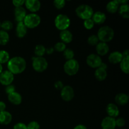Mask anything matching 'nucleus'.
Masks as SVG:
<instances>
[{
  "mask_svg": "<svg viewBox=\"0 0 129 129\" xmlns=\"http://www.w3.org/2000/svg\"><path fill=\"white\" fill-rule=\"evenodd\" d=\"M119 15L123 18L127 19L129 18V6L128 4L120 5L118 8Z\"/></svg>",
  "mask_w": 129,
  "mask_h": 129,
  "instance_id": "25",
  "label": "nucleus"
},
{
  "mask_svg": "<svg viewBox=\"0 0 129 129\" xmlns=\"http://www.w3.org/2000/svg\"><path fill=\"white\" fill-rule=\"evenodd\" d=\"M66 49V45L64 43L60 42H57L54 45V50L57 52H64V50Z\"/></svg>",
  "mask_w": 129,
  "mask_h": 129,
  "instance_id": "33",
  "label": "nucleus"
},
{
  "mask_svg": "<svg viewBox=\"0 0 129 129\" xmlns=\"http://www.w3.org/2000/svg\"><path fill=\"white\" fill-rule=\"evenodd\" d=\"M128 96L125 93H118L115 96V100L117 105L121 106H124L127 105L128 102Z\"/></svg>",
  "mask_w": 129,
  "mask_h": 129,
  "instance_id": "22",
  "label": "nucleus"
},
{
  "mask_svg": "<svg viewBox=\"0 0 129 129\" xmlns=\"http://www.w3.org/2000/svg\"><path fill=\"white\" fill-rule=\"evenodd\" d=\"M86 64L89 67L94 69L100 68L102 64V60L100 56L95 54H91L87 57Z\"/></svg>",
  "mask_w": 129,
  "mask_h": 129,
  "instance_id": "8",
  "label": "nucleus"
},
{
  "mask_svg": "<svg viewBox=\"0 0 129 129\" xmlns=\"http://www.w3.org/2000/svg\"><path fill=\"white\" fill-rule=\"evenodd\" d=\"M46 48L43 45L39 44L37 45L34 49V54L36 57H43V55L45 54Z\"/></svg>",
  "mask_w": 129,
  "mask_h": 129,
  "instance_id": "28",
  "label": "nucleus"
},
{
  "mask_svg": "<svg viewBox=\"0 0 129 129\" xmlns=\"http://www.w3.org/2000/svg\"><path fill=\"white\" fill-rule=\"evenodd\" d=\"M109 46L107 43L99 42L96 45V50L97 55L99 56H104L107 55L109 52Z\"/></svg>",
  "mask_w": 129,
  "mask_h": 129,
  "instance_id": "16",
  "label": "nucleus"
},
{
  "mask_svg": "<svg viewBox=\"0 0 129 129\" xmlns=\"http://www.w3.org/2000/svg\"><path fill=\"white\" fill-rule=\"evenodd\" d=\"M60 96L65 102H71L74 96V89L71 86H64L60 90Z\"/></svg>",
  "mask_w": 129,
  "mask_h": 129,
  "instance_id": "9",
  "label": "nucleus"
},
{
  "mask_svg": "<svg viewBox=\"0 0 129 129\" xmlns=\"http://www.w3.org/2000/svg\"><path fill=\"white\" fill-rule=\"evenodd\" d=\"M106 111H107V113L108 114V117L115 118L116 117H117L119 115V108L114 103H109L107 106Z\"/></svg>",
  "mask_w": 129,
  "mask_h": 129,
  "instance_id": "15",
  "label": "nucleus"
},
{
  "mask_svg": "<svg viewBox=\"0 0 129 129\" xmlns=\"http://www.w3.org/2000/svg\"><path fill=\"white\" fill-rule=\"evenodd\" d=\"M94 76H95V78L98 81H103L107 77V69H103L101 67L97 68V69H96L95 71H94Z\"/></svg>",
  "mask_w": 129,
  "mask_h": 129,
  "instance_id": "23",
  "label": "nucleus"
},
{
  "mask_svg": "<svg viewBox=\"0 0 129 129\" xmlns=\"http://www.w3.org/2000/svg\"><path fill=\"white\" fill-rule=\"evenodd\" d=\"M6 108V106L5 102H2V101H0V112L5 111Z\"/></svg>",
  "mask_w": 129,
  "mask_h": 129,
  "instance_id": "42",
  "label": "nucleus"
},
{
  "mask_svg": "<svg viewBox=\"0 0 129 129\" xmlns=\"http://www.w3.org/2000/svg\"><path fill=\"white\" fill-rule=\"evenodd\" d=\"M63 55L67 60H71L74 59V52L72 49H66V50L63 52Z\"/></svg>",
  "mask_w": 129,
  "mask_h": 129,
  "instance_id": "31",
  "label": "nucleus"
},
{
  "mask_svg": "<svg viewBox=\"0 0 129 129\" xmlns=\"http://www.w3.org/2000/svg\"><path fill=\"white\" fill-rule=\"evenodd\" d=\"M32 67L37 73H42L48 68V62L44 57H32Z\"/></svg>",
  "mask_w": 129,
  "mask_h": 129,
  "instance_id": "7",
  "label": "nucleus"
},
{
  "mask_svg": "<svg viewBox=\"0 0 129 129\" xmlns=\"http://www.w3.org/2000/svg\"><path fill=\"white\" fill-rule=\"evenodd\" d=\"M115 123L116 127L122 128V127H124V125H125V120L123 118H118L115 120Z\"/></svg>",
  "mask_w": 129,
  "mask_h": 129,
  "instance_id": "37",
  "label": "nucleus"
},
{
  "mask_svg": "<svg viewBox=\"0 0 129 129\" xmlns=\"http://www.w3.org/2000/svg\"><path fill=\"white\" fill-rule=\"evenodd\" d=\"M115 118L110 117H106L102 120L101 127L102 129H115L116 127Z\"/></svg>",
  "mask_w": 129,
  "mask_h": 129,
  "instance_id": "12",
  "label": "nucleus"
},
{
  "mask_svg": "<svg viewBox=\"0 0 129 129\" xmlns=\"http://www.w3.org/2000/svg\"><path fill=\"white\" fill-rule=\"evenodd\" d=\"M13 27V23L10 20H5L1 24V28L7 32L8 31H10L11 30H12Z\"/></svg>",
  "mask_w": 129,
  "mask_h": 129,
  "instance_id": "30",
  "label": "nucleus"
},
{
  "mask_svg": "<svg viewBox=\"0 0 129 129\" xmlns=\"http://www.w3.org/2000/svg\"><path fill=\"white\" fill-rule=\"evenodd\" d=\"M120 67L123 73L128 74L129 73V57H123L120 62Z\"/></svg>",
  "mask_w": 129,
  "mask_h": 129,
  "instance_id": "26",
  "label": "nucleus"
},
{
  "mask_svg": "<svg viewBox=\"0 0 129 129\" xmlns=\"http://www.w3.org/2000/svg\"><path fill=\"white\" fill-rule=\"evenodd\" d=\"M54 86L57 89H59V90H61L62 89V88L64 87V85H63L62 82L60 81H57L54 84Z\"/></svg>",
  "mask_w": 129,
  "mask_h": 129,
  "instance_id": "41",
  "label": "nucleus"
},
{
  "mask_svg": "<svg viewBox=\"0 0 129 129\" xmlns=\"http://www.w3.org/2000/svg\"><path fill=\"white\" fill-rule=\"evenodd\" d=\"M14 15H15V21L18 23L23 22L25 16L27 15L25 9L23 6L15 8L14 10Z\"/></svg>",
  "mask_w": 129,
  "mask_h": 129,
  "instance_id": "13",
  "label": "nucleus"
},
{
  "mask_svg": "<svg viewBox=\"0 0 129 129\" xmlns=\"http://www.w3.org/2000/svg\"><path fill=\"white\" fill-rule=\"evenodd\" d=\"M54 6L57 10H61L65 6L66 1L65 0H55L53 2Z\"/></svg>",
  "mask_w": 129,
  "mask_h": 129,
  "instance_id": "34",
  "label": "nucleus"
},
{
  "mask_svg": "<svg viewBox=\"0 0 129 129\" xmlns=\"http://www.w3.org/2000/svg\"><path fill=\"white\" fill-rule=\"evenodd\" d=\"M54 51V49L53 47H49L46 49V50H45V53H47V54L50 55V54H52Z\"/></svg>",
  "mask_w": 129,
  "mask_h": 129,
  "instance_id": "43",
  "label": "nucleus"
},
{
  "mask_svg": "<svg viewBox=\"0 0 129 129\" xmlns=\"http://www.w3.org/2000/svg\"><path fill=\"white\" fill-rule=\"evenodd\" d=\"M7 67L9 71L11 72L13 75L21 74L26 69V60L21 57H14L10 59L8 62Z\"/></svg>",
  "mask_w": 129,
  "mask_h": 129,
  "instance_id": "1",
  "label": "nucleus"
},
{
  "mask_svg": "<svg viewBox=\"0 0 129 129\" xmlns=\"http://www.w3.org/2000/svg\"><path fill=\"white\" fill-rule=\"evenodd\" d=\"M79 69V64L78 60L73 59L67 60L64 65V70L68 75L74 76L78 73Z\"/></svg>",
  "mask_w": 129,
  "mask_h": 129,
  "instance_id": "6",
  "label": "nucleus"
},
{
  "mask_svg": "<svg viewBox=\"0 0 129 129\" xmlns=\"http://www.w3.org/2000/svg\"><path fill=\"white\" fill-rule=\"evenodd\" d=\"M123 59V55L122 53L118 51H115L111 53L108 56V60L110 63L113 64H117L120 62Z\"/></svg>",
  "mask_w": 129,
  "mask_h": 129,
  "instance_id": "20",
  "label": "nucleus"
},
{
  "mask_svg": "<svg viewBox=\"0 0 129 129\" xmlns=\"http://www.w3.org/2000/svg\"><path fill=\"white\" fill-rule=\"evenodd\" d=\"M99 41L101 42L107 43L112 41L115 35L114 30L109 26H103L100 27L97 32Z\"/></svg>",
  "mask_w": 129,
  "mask_h": 129,
  "instance_id": "2",
  "label": "nucleus"
},
{
  "mask_svg": "<svg viewBox=\"0 0 129 129\" xmlns=\"http://www.w3.org/2000/svg\"><path fill=\"white\" fill-rule=\"evenodd\" d=\"M54 25L56 28L60 31L68 30L71 25L70 18L66 15L59 14L54 20Z\"/></svg>",
  "mask_w": 129,
  "mask_h": 129,
  "instance_id": "4",
  "label": "nucleus"
},
{
  "mask_svg": "<svg viewBox=\"0 0 129 129\" xmlns=\"http://www.w3.org/2000/svg\"><path fill=\"white\" fill-rule=\"evenodd\" d=\"M123 57H129V51L128 49L125 50L122 53Z\"/></svg>",
  "mask_w": 129,
  "mask_h": 129,
  "instance_id": "44",
  "label": "nucleus"
},
{
  "mask_svg": "<svg viewBox=\"0 0 129 129\" xmlns=\"http://www.w3.org/2000/svg\"><path fill=\"white\" fill-rule=\"evenodd\" d=\"M99 42V39L97 35H91L88 38V43L91 46H96Z\"/></svg>",
  "mask_w": 129,
  "mask_h": 129,
  "instance_id": "32",
  "label": "nucleus"
},
{
  "mask_svg": "<svg viewBox=\"0 0 129 129\" xmlns=\"http://www.w3.org/2000/svg\"><path fill=\"white\" fill-rule=\"evenodd\" d=\"M118 1V3L119 4V5H125V4H128V0H117Z\"/></svg>",
  "mask_w": 129,
  "mask_h": 129,
  "instance_id": "46",
  "label": "nucleus"
},
{
  "mask_svg": "<svg viewBox=\"0 0 129 129\" xmlns=\"http://www.w3.org/2000/svg\"><path fill=\"white\" fill-rule=\"evenodd\" d=\"M10 60V54L7 51L4 50H0V64H5Z\"/></svg>",
  "mask_w": 129,
  "mask_h": 129,
  "instance_id": "29",
  "label": "nucleus"
},
{
  "mask_svg": "<svg viewBox=\"0 0 129 129\" xmlns=\"http://www.w3.org/2000/svg\"><path fill=\"white\" fill-rule=\"evenodd\" d=\"M1 22L0 21V28H1Z\"/></svg>",
  "mask_w": 129,
  "mask_h": 129,
  "instance_id": "48",
  "label": "nucleus"
},
{
  "mask_svg": "<svg viewBox=\"0 0 129 129\" xmlns=\"http://www.w3.org/2000/svg\"><path fill=\"white\" fill-rule=\"evenodd\" d=\"M93 13V9L88 5H81L76 9V15L79 18L83 20L91 18Z\"/></svg>",
  "mask_w": 129,
  "mask_h": 129,
  "instance_id": "3",
  "label": "nucleus"
},
{
  "mask_svg": "<svg viewBox=\"0 0 129 129\" xmlns=\"http://www.w3.org/2000/svg\"><path fill=\"white\" fill-rule=\"evenodd\" d=\"M25 1L24 0H13L12 1V3L15 6V8H17L22 6L25 4Z\"/></svg>",
  "mask_w": 129,
  "mask_h": 129,
  "instance_id": "39",
  "label": "nucleus"
},
{
  "mask_svg": "<svg viewBox=\"0 0 129 129\" xmlns=\"http://www.w3.org/2000/svg\"><path fill=\"white\" fill-rule=\"evenodd\" d=\"M27 30L28 28L24 25L23 22L18 23L16 26V30H15L16 37L20 39L23 38L27 34Z\"/></svg>",
  "mask_w": 129,
  "mask_h": 129,
  "instance_id": "18",
  "label": "nucleus"
},
{
  "mask_svg": "<svg viewBox=\"0 0 129 129\" xmlns=\"http://www.w3.org/2000/svg\"><path fill=\"white\" fill-rule=\"evenodd\" d=\"M122 129H126V128H122Z\"/></svg>",
  "mask_w": 129,
  "mask_h": 129,
  "instance_id": "49",
  "label": "nucleus"
},
{
  "mask_svg": "<svg viewBox=\"0 0 129 129\" xmlns=\"http://www.w3.org/2000/svg\"><path fill=\"white\" fill-rule=\"evenodd\" d=\"M118 8H119V4L118 3L117 0H113V1H110L108 3L106 6L107 11L110 13H115L118 11Z\"/></svg>",
  "mask_w": 129,
  "mask_h": 129,
  "instance_id": "24",
  "label": "nucleus"
},
{
  "mask_svg": "<svg viewBox=\"0 0 129 129\" xmlns=\"http://www.w3.org/2000/svg\"><path fill=\"white\" fill-rule=\"evenodd\" d=\"M25 5L26 9L31 12V13L37 12L41 7V3L38 0H26L25 1Z\"/></svg>",
  "mask_w": 129,
  "mask_h": 129,
  "instance_id": "11",
  "label": "nucleus"
},
{
  "mask_svg": "<svg viewBox=\"0 0 129 129\" xmlns=\"http://www.w3.org/2000/svg\"><path fill=\"white\" fill-rule=\"evenodd\" d=\"M13 129H27V127H26V125H25V123L19 122L14 125Z\"/></svg>",
  "mask_w": 129,
  "mask_h": 129,
  "instance_id": "40",
  "label": "nucleus"
},
{
  "mask_svg": "<svg viewBox=\"0 0 129 129\" xmlns=\"http://www.w3.org/2000/svg\"><path fill=\"white\" fill-rule=\"evenodd\" d=\"M14 75L8 70L4 71L0 74V83L2 85L8 86L14 81Z\"/></svg>",
  "mask_w": 129,
  "mask_h": 129,
  "instance_id": "10",
  "label": "nucleus"
},
{
  "mask_svg": "<svg viewBox=\"0 0 129 129\" xmlns=\"http://www.w3.org/2000/svg\"><path fill=\"white\" fill-rule=\"evenodd\" d=\"M12 121V115L10 112L3 111L0 112V124L8 125Z\"/></svg>",
  "mask_w": 129,
  "mask_h": 129,
  "instance_id": "21",
  "label": "nucleus"
},
{
  "mask_svg": "<svg viewBox=\"0 0 129 129\" xmlns=\"http://www.w3.org/2000/svg\"><path fill=\"white\" fill-rule=\"evenodd\" d=\"M23 22L27 28H35L40 25L41 18L37 14L30 13L26 15Z\"/></svg>",
  "mask_w": 129,
  "mask_h": 129,
  "instance_id": "5",
  "label": "nucleus"
},
{
  "mask_svg": "<svg viewBox=\"0 0 129 129\" xmlns=\"http://www.w3.org/2000/svg\"><path fill=\"white\" fill-rule=\"evenodd\" d=\"M74 129H87V127L83 124H79L76 126Z\"/></svg>",
  "mask_w": 129,
  "mask_h": 129,
  "instance_id": "45",
  "label": "nucleus"
},
{
  "mask_svg": "<svg viewBox=\"0 0 129 129\" xmlns=\"http://www.w3.org/2000/svg\"><path fill=\"white\" fill-rule=\"evenodd\" d=\"M91 20L94 24L96 25H102L107 20V16L102 11H96L94 13L91 17Z\"/></svg>",
  "mask_w": 129,
  "mask_h": 129,
  "instance_id": "14",
  "label": "nucleus"
},
{
  "mask_svg": "<svg viewBox=\"0 0 129 129\" xmlns=\"http://www.w3.org/2000/svg\"><path fill=\"white\" fill-rule=\"evenodd\" d=\"M10 40V36L7 31L0 30V45H6Z\"/></svg>",
  "mask_w": 129,
  "mask_h": 129,
  "instance_id": "27",
  "label": "nucleus"
},
{
  "mask_svg": "<svg viewBox=\"0 0 129 129\" xmlns=\"http://www.w3.org/2000/svg\"><path fill=\"white\" fill-rule=\"evenodd\" d=\"M59 37L62 42L64 43L65 44L71 43L73 39V34L68 30L60 31Z\"/></svg>",
  "mask_w": 129,
  "mask_h": 129,
  "instance_id": "19",
  "label": "nucleus"
},
{
  "mask_svg": "<svg viewBox=\"0 0 129 129\" xmlns=\"http://www.w3.org/2000/svg\"><path fill=\"white\" fill-rule=\"evenodd\" d=\"M83 25H84V28L87 30H91L93 28L94 26V23L91 20V18L88 19V20H84V23H83Z\"/></svg>",
  "mask_w": 129,
  "mask_h": 129,
  "instance_id": "35",
  "label": "nucleus"
},
{
  "mask_svg": "<svg viewBox=\"0 0 129 129\" xmlns=\"http://www.w3.org/2000/svg\"><path fill=\"white\" fill-rule=\"evenodd\" d=\"M5 91L8 94H10L11 93H13L15 91V86L13 85L12 84H10L8 86H6V88H5Z\"/></svg>",
  "mask_w": 129,
  "mask_h": 129,
  "instance_id": "38",
  "label": "nucleus"
},
{
  "mask_svg": "<svg viewBox=\"0 0 129 129\" xmlns=\"http://www.w3.org/2000/svg\"><path fill=\"white\" fill-rule=\"evenodd\" d=\"M3 72V66H2V64H0V74L1 73Z\"/></svg>",
  "mask_w": 129,
  "mask_h": 129,
  "instance_id": "47",
  "label": "nucleus"
},
{
  "mask_svg": "<svg viewBox=\"0 0 129 129\" xmlns=\"http://www.w3.org/2000/svg\"><path fill=\"white\" fill-rule=\"evenodd\" d=\"M27 129H40V125L36 121H31L26 125Z\"/></svg>",
  "mask_w": 129,
  "mask_h": 129,
  "instance_id": "36",
  "label": "nucleus"
},
{
  "mask_svg": "<svg viewBox=\"0 0 129 129\" xmlns=\"http://www.w3.org/2000/svg\"><path fill=\"white\" fill-rule=\"evenodd\" d=\"M8 99L9 102L15 105H19L22 102V96L18 92H13L10 94H8Z\"/></svg>",
  "mask_w": 129,
  "mask_h": 129,
  "instance_id": "17",
  "label": "nucleus"
}]
</instances>
